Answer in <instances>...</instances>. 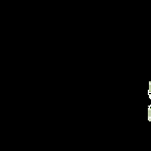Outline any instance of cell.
I'll return each mask as SVG.
<instances>
[{
	"label": "cell",
	"mask_w": 151,
	"mask_h": 151,
	"mask_svg": "<svg viewBox=\"0 0 151 151\" xmlns=\"http://www.w3.org/2000/svg\"><path fill=\"white\" fill-rule=\"evenodd\" d=\"M148 121L151 122V105L148 107Z\"/></svg>",
	"instance_id": "6da1fadb"
},
{
	"label": "cell",
	"mask_w": 151,
	"mask_h": 151,
	"mask_svg": "<svg viewBox=\"0 0 151 151\" xmlns=\"http://www.w3.org/2000/svg\"><path fill=\"white\" fill-rule=\"evenodd\" d=\"M148 95H149V98L151 99V81H149V90H148Z\"/></svg>",
	"instance_id": "7a4b0ae2"
}]
</instances>
